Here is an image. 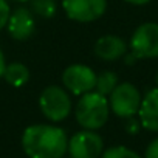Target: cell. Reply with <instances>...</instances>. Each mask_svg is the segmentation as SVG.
Returning <instances> with one entry per match:
<instances>
[{"label":"cell","mask_w":158,"mask_h":158,"mask_svg":"<svg viewBox=\"0 0 158 158\" xmlns=\"http://www.w3.org/2000/svg\"><path fill=\"white\" fill-rule=\"evenodd\" d=\"M67 146V133L57 126L33 124L22 133V149L28 158H64Z\"/></svg>","instance_id":"cell-1"},{"label":"cell","mask_w":158,"mask_h":158,"mask_svg":"<svg viewBox=\"0 0 158 158\" xmlns=\"http://www.w3.org/2000/svg\"><path fill=\"white\" fill-rule=\"evenodd\" d=\"M110 115L109 98L92 90L79 96V101L74 107V118L77 124L87 130L101 129Z\"/></svg>","instance_id":"cell-2"},{"label":"cell","mask_w":158,"mask_h":158,"mask_svg":"<svg viewBox=\"0 0 158 158\" xmlns=\"http://www.w3.org/2000/svg\"><path fill=\"white\" fill-rule=\"evenodd\" d=\"M129 50L130 53L124 56L127 65H132L139 59H156L158 57V23L156 22L141 23L130 37Z\"/></svg>","instance_id":"cell-3"},{"label":"cell","mask_w":158,"mask_h":158,"mask_svg":"<svg viewBox=\"0 0 158 158\" xmlns=\"http://www.w3.org/2000/svg\"><path fill=\"white\" fill-rule=\"evenodd\" d=\"M39 109L42 115L51 123L64 121L73 109L68 92L60 85H48L39 96Z\"/></svg>","instance_id":"cell-4"},{"label":"cell","mask_w":158,"mask_h":158,"mask_svg":"<svg viewBox=\"0 0 158 158\" xmlns=\"http://www.w3.org/2000/svg\"><path fill=\"white\" fill-rule=\"evenodd\" d=\"M107 98H109L110 112L123 119L138 115L143 99L139 90L132 82H119Z\"/></svg>","instance_id":"cell-5"},{"label":"cell","mask_w":158,"mask_h":158,"mask_svg":"<svg viewBox=\"0 0 158 158\" xmlns=\"http://www.w3.org/2000/svg\"><path fill=\"white\" fill-rule=\"evenodd\" d=\"M95 84L96 73L89 65L73 64L62 71V85L67 92H70L74 96H81L95 90Z\"/></svg>","instance_id":"cell-6"},{"label":"cell","mask_w":158,"mask_h":158,"mask_svg":"<svg viewBox=\"0 0 158 158\" xmlns=\"http://www.w3.org/2000/svg\"><path fill=\"white\" fill-rule=\"evenodd\" d=\"M104 152V141L96 130L82 129L68 138L67 153L70 158H101Z\"/></svg>","instance_id":"cell-7"},{"label":"cell","mask_w":158,"mask_h":158,"mask_svg":"<svg viewBox=\"0 0 158 158\" xmlns=\"http://www.w3.org/2000/svg\"><path fill=\"white\" fill-rule=\"evenodd\" d=\"M62 10L70 20L90 23L106 14L107 0H62Z\"/></svg>","instance_id":"cell-8"},{"label":"cell","mask_w":158,"mask_h":158,"mask_svg":"<svg viewBox=\"0 0 158 158\" xmlns=\"http://www.w3.org/2000/svg\"><path fill=\"white\" fill-rule=\"evenodd\" d=\"M8 34L14 40H28L36 33V16L28 8H16L11 11L8 23H6Z\"/></svg>","instance_id":"cell-9"},{"label":"cell","mask_w":158,"mask_h":158,"mask_svg":"<svg viewBox=\"0 0 158 158\" xmlns=\"http://www.w3.org/2000/svg\"><path fill=\"white\" fill-rule=\"evenodd\" d=\"M127 44L123 37L116 34H106L99 37L93 45V53L96 57L106 62H115L119 60L127 54Z\"/></svg>","instance_id":"cell-10"},{"label":"cell","mask_w":158,"mask_h":158,"mask_svg":"<svg viewBox=\"0 0 158 158\" xmlns=\"http://www.w3.org/2000/svg\"><path fill=\"white\" fill-rule=\"evenodd\" d=\"M138 119L143 129L149 132H158V87L149 90L143 96L138 110Z\"/></svg>","instance_id":"cell-11"},{"label":"cell","mask_w":158,"mask_h":158,"mask_svg":"<svg viewBox=\"0 0 158 158\" xmlns=\"http://www.w3.org/2000/svg\"><path fill=\"white\" fill-rule=\"evenodd\" d=\"M3 79L6 81L8 85H11L14 89H20V87L27 85V82L30 81V70L22 62L6 64L5 71H3Z\"/></svg>","instance_id":"cell-12"},{"label":"cell","mask_w":158,"mask_h":158,"mask_svg":"<svg viewBox=\"0 0 158 158\" xmlns=\"http://www.w3.org/2000/svg\"><path fill=\"white\" fill-rule=\"evenodd\" d=\"M119 84V79H118V74L115 71H110V70H104L101 71L99 74H96V84H95V92L104 95V96H109L115 87Z\"/></svg>","instance_id":"cell-13"},{"label":"cell","mask_w":158,"mask_h":158,"mask_svg":"<svg viewBox=\"0 0 158 158\" xmlns=\"http://www.w3.org/2000/svg\"><path fill=\"white\" fill-rule=\"evenodd\" d=\"M30 10L34 16L51 19L57 13V0H30Z\"/></svg>","instance_id":"cell-14"},{"label":"cell","mask_w":158,"mask_h":158,"mask_svg":"<svg viewBox=\"0 0 158 158\" xmlns=\"http://www.w3.org/2000/svg\"><path fill=\"white\" fill-rule=\"evenodd\" d=\"M101 158H141V156L135 150L126 146H112L102 152Z\"/></svg>","instance_id":"cell-15"},{"label":"cell","mask_w":158,"mask_h":158,"mask_svg":"<svg viewBox=\"0 0 158 158\" xmlns=\"http://www.w3.org/2000/svg\"><path fill=\"white\" fill-rule=\"evenodd\" d=\"M10 14H11V8H10L8 0H0V30L6 28Z\"/></svg>","instance_id":"cell-16"},{"label":"cell","mask_w":158,"mask_h":158,"mask_svg":"<svg viewBox=\"0 0 158 158\" xmlns=\"http://www.w3.org/2000/svg\"><path fill=\"white\" fill-rule=\"evenodd\" d=\"M141 129V123L139 119H136L135 116H130L127 118V123H126V130L130 133V135H136Z\"/></svg>","instance_id":"cell-17"},{"label":"cell","mask_w":158,"mask_h":158,"mask_svg":"<svg viewBox=\"0 0 158 158\" xmlns=\"http://www.w3.org/2000/svg\"><path fill=\"white\" fill-rule=\"evenodd\" d=\"M144 158H158V136L149 143L144 152Z\"/></svg>","instance_id":"cell-18"},{"label":"cell","mask_w":158,"mask_h":158,"mask_svg":"<svg viewBox=\"0 0 158 158\" xmlns=\"http://www.w3.org/2000/svg\"><path fill=\"white\" fill-rule=\"evenodd\" d=\"M5 67H6V60H5V54L0 48V79L3 77V71H5Z\"/></svg>","instance_id":"cell-19"},{"label":"cell","mask_w":158,"mask_h":158,"mask_svg":"<svg viewBox=\"0 0 158 158\" xmlns=\"http://www.w3.org/2000/svg\"><path fill=\"white\" fill-rule=\"evenodd\" d=\"M124 2H127V3H130V5L141 6V5H146V3H149L150 0H124Z\"/></svg>","instance_id":"cell-20"},{"label":"cell","mask_w":158,"mask_h":158,"mask_svg":"<svg viewBox=\"0 0 158 158\" xmlns=\"http://www.w3.org/2000/svg\"><path fill=\"white\" fill-rule=\"evenodd\" d=\"M11 2H19V3H23V2H30V0H11Z\"/></svg>","instance_id":"cell-21"},{"label":"cell","mask_w":158,"mask_h":158,"mask_svg":"<svg viewBox=\"0 0 158 158\" xmlns=\"http://www.w3.org/2000/svg\"><path fill=\"white\" fill-rule=\"evenodd\" d=\"M155 82H156V87H158V71H156V76H155Z\"/></svg>","instance_id":"cell-22"}]
</instances>
